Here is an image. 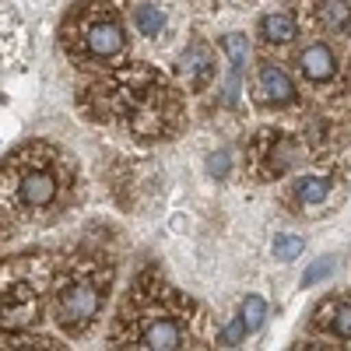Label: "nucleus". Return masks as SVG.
Listing matches in <instances>:
<instances>
[{
  "label": "nucleus",
  "instance_id": "10",
  "mask_svg": "<svg viewBox=\"0 0 351 351\" xmlns=\"http://www.w3.org/2000/svg\"><path fill=\"white\" fill-rule=\"evenodd\" d=\"M130 18H134V28H137V32H141V36H148V39L162 36V28H165V14H162V8L148 4V0H137V4H130Z\"/></svg>",
  "mask_w": 351,
  "mask_h": 351
},
{
  "label": "nucleus",
  "instance_id": "2",
  "mask_svg": "<svg viewBox=\"0 0 351 351\" xmlns=\"http://www.w3.org/2000/svg\"><path fill=\"white\" fill-rule=\"evenodd\" d=\"M109 281H112L109 267H99L92 260H74L53 281V299H49L53 324L67 337L88 334L102 313V302L109 295Z\"/></svg>",
  "mask_w": 351,
  "mask_h": 351
},
{
  "label": "nucleus",
  "instance_id": "12",
  "mask_svg": "<svg viewBox=\"0 0 351 351\" xmlns=\"http://www.w3.org/2000/svg\"><path fill=\"white\" fill-rule=\"evenodd\" d=\"M319 28L327 32H344L351 28V0H319Z\"/></svg>",
  "mask_w": 351,
  "mask_h": 351
},
{
  "label": "nucleus",
  "instance_id": "17",
  "mask_svg": "<svg viewBox=\"0 0 351 351\" xmlns=\"http://www.w3.org/2000/svg\"><path fill=\"white\" fill-rule=\"evenodd\" d=\"M302 253V239L299 236H281V239H274V256L278 260H295Z\"/></svg>",
  "mask_w": 351,
  "mask_h": 351
},
{
  "label": "nucleus",
  "instance_id": "6",
  "mask_svg": "<svg viewBox=\"0 0 351 351\" xmlns=\"http://www.w3.org/2000/svg\"><path fill=\"white\" fill-rule=\"evenodd\" d=\"M299 144L285 137L281 130H260L253 148H250V165L260 180H274V176H285L291 165L299 162Z\"/></svg>",
  "mask_w": 351,
  "mask_h": 351
},
{
  "label": "nucleus",
  "instance_id": "15",
  "mask_svg": "<svg viewBox=\"0 0 351 351\" xmlns=\"http://www.w3.org/2000/svg\"><path fill=\"white\" fill-rule=\"evenodd\" d=\"M263 316H267V302H263L260 295H250L243 302V309H239V319L246 324V334H253V330L263 327Z\"/></svg>",
  "mask_w": 351,
  "mask_h": 351
},
{
  "label": "nucleus",
  "instance_id": "13",
  "mask_svg": "<svg viewBox=\"0 0 351 351\" xmlns=\"http://www.w3.org/2000/svg\"><path fill=\"white\" fill-rule=\"evenodd\" d=\"M260 36H263V43H278V46H285V43H291L299 36V28H295V21H291L288 14H267L260 21Z\"/></svg>",
  "mask_w": 351,
  "mask_h": 351
},
{
  "label": "nucleus",
  "instance_id": "19",
  "mask_svg": "<svg viewBox=\"0 0 351 351\" xmlns=\"http://www.w3.org/2000/svg\"><path fill=\"white\" fill-rule=\"evenodd\" d=\"M243 337H246V324L236 316V319H232V324L221 330V344H228V348H232V344H239Z\"/></svg>",
  "mask_w": 351,
  "mask_h": 351
},
{
  "label": "nucleus",
  "instance_id": "14",
  "mask_svg": "<svg viewBox=\"0 0 351 351\" xmlns=\"http://www.w3.org/2000/svg\"><path fill=\"white\" fill-rule=\"evenodd\" d=\"M319 324H327L334 330V337L341 341H351V306H337V302H327L319 309Z\"/></svg>",
  "mask_w": 351,
  "mask_h": 351
},
{
  "label": "nucleus",
  "instance_id": "1",
  "mask_svg": "<svg viewBox=\"0 0 351 351\" xmlns=\"http://www.w3.org/2000/svg\"><path fill=\"white\" fill-rule=\"evenodd\" d=\"M99 123L123 120L137 137H169L180 123V106L172 88L152 67H123L112 71L106 81H95L92 99L81 102Z\"/></svg>",
  "mask_w": 351,
  "mask_h": 351
},
{
  "label": "nucleus",
  "instance_id": "11",
  "mask_svg": "<svg viewBox=\"0 0 351 351\" xmlns=\"http://www.w3.org/2000/svg\"><path fill=\"white\" fill-rule=\"evenodd\" d=\"M330 197V176L327 172H313V176H302L295 183V200L306 204V208H316Z\"/></svg>",
  "mask_w": 351,
  "mask_h": 351
},
{
  "label": "nucleus",
  "instance_id": "4",
  "mask_svg": "<svg viewBox=\"0 0 351 351\" xmlns=\"http://www.w3.org/2000/svg\"><path fill=\"white\" fill-rule=\"evenodd\" d=\"M60 197V172L53 165V152L46 144H32L0 172V208H14L25 218L46 215Z\"/></svg>",
  "mask_w": 351,
  "mask_h": 351
},
{
  "label": "nucleus",
  "instance_id": "7",
  "mask_svg": "<svg viewBox=\"0 0 351 351\" xmlns=\"http://www.w3.org/2000/svg\"><path fill=\"white\" fill-rule=\"evenodd\" d=\"M256 99L267 106H288L295 99V81L285 74V67H278L274 60H263L256 67Z\"/></svg>",
  "mask_w": 351,
  "mask_h": 351
},
{
  "label": "nucleus",
  "instance_id": "3",
  "mask_svg": "<svg viewBox=\"0 0 351 351\" xmlns=\"http://www.w3.org/2000/svg\"><path fill=\"white\" fill-rule=\"evenodd\" d=\"M60 43L74 64H112L127 53V28L109 4L84 0L67 14Z\"/></svg>",
  "mask_w": 351,
  "mask_h": 351
},
{
  "label": "nucleus",
  "instance_id": "16",
  "mask_svg": "<svg viewBox=\"0 0 351 351\" xmlns=\"http://www.w3.org/2000/svg\"><path fill=\"white\" fill-rule=\"evenodd\" d=\"M221 49L228 53L232 67H236V71H246V60H250V43H246V36H228V39L221 43Z\"/></svg>",
  "mask_w": 351,
  "mask_h": 351
},
{
  "label": "nucleus",
  "instance_id": "8",
  "mask_svg": "<svg viewBox=\"0 0 351 351\" xmlns=\"http://www.w3.org/2000/svg\"><path fill=\"white\" fill-rule=\"evenodd\" d=\"M299 71L309 84H330L337 77V53L327 43H313L299 53Z\"/></svg>",
  "mask_w": 351,
  "mask_h": 351
},
{
  "label": "nucleus",
  "instance_id": "9",
  "mask_svg": "<svg viewBox=\"0 0 351 351\" xmlns=\"http://www.w3.org/2000/svg\"><path fill=\"white\" fill-rule=\"evenodd\" d=\"M180 71H183V77H186V88L190 92H208V84L215 81V56H211V49L208 46H190L186 53H183V64H180Z\"/></svg>",
  "mask_w": 351,
  "mask_h": 351
},
{
  "label": "nucleus",
  "instance_id": "5",
  "mask_svg": "<svg viewBox=\"0 0 351 351\" xmlns=\"http://www.w3.org/2000/svg\"><path fill=\"white\" fill-rule=\"evenodd\" d=\"M53 263L46 256H11L0 263V330H28L43 313Z\"/></svg>",
  "mask_w": 351,
  "mask_h": 351
},
{
  "label": "nucleus",
  "instance_id": "20",
  "mask_svg": "<svg viewBox=\"0 0 351 351\" xmlns=\"http://www.w3.org/2000/svg\"><path fill=\"white\" fill-rule=\"evenodd\" d=\"M208 169H211L215 176H225V172H228V155H225V152H221V155H211V158H208Z\"/></svg>",
  "mask_w": 351,
  "mask_h": 351
},
{
  "label": "nucleus",
  "instance_id": "18",
  "mask_svg": "<svg viewBox=\"0 0 351 351\" xmlns=\"http://www.w3.org/2000/svg\"><path fill=\"white\" fill-rule=\"evenodd\" d=\"M330 271H334V260H330V256H324V260H316L313 267H309V271L302 274V285H316L319 278H327Z\"/></svg>",
  "mask_w": 351,
  "mask_h": 351
}]
</instances>
